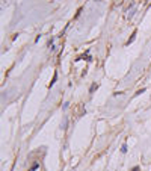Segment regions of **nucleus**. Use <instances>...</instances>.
Listing matches in <instances>:
<instances>
[{
  "label": "nucleus",
  "instance_id": "obj_4",
  "mask_svg": "<svg viewBox=\"0 0 151 171\" xmlns=\"http://www.w3.org/2000/svg\"><path fill=\"white\" fill-rule=\"evenodd\" d=\"M133 171H140V170H139V167H135V168H133Z\"/></svg>",
  "mask_w": 151,
  "mask_h": 171
},
{
  "label": "nucleus",
  "instance_id": "obj_1",
  "mask_svg": "<svg viewBox=\"0 0 151 171\" xmlns=\"http://www.w3.org/2000/svg\"><path fill=\"white\" fill-rule=\"evenodd\" d=\"M135 37H136V32H133V35H131V38H130V40L127 41V44H130V42H131L133 40H135Z\"/></svg>",
  "mask_w": 151,
  "mask_h": 171
},
{
  "label": "nucleus",
  "instance_id": "obj_2",
  "mask_svg": "<svg viewBox=\"0 0 151 171\" xmlns=\"http://www.w3.org/2000/svg\"><path fill=\"white\" fill-rule=\"evenodd\" d=\"M97 88H98V85H97V83H95V85H92V88H91V93H94Z\"/></svg>",
  "mask_w": 151,
  "mask_h": 171
},
{
  "label": "nucleus",
  "instance_id": "obj_3",
  "mask_svg": "<svg viewBox=\"0 0 151 171\" xmlns=\"http://www.w3.org/2000/svg\"><path fill=\"white\" fill-rule=\"evenodd\" d=\"M121 151H122V153H126V151H127V146H122V148H121Z\"/></svg>",
  "mask_w": 151,
  "mask_h": 171
}]
</instances>
